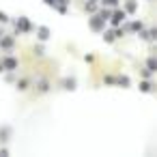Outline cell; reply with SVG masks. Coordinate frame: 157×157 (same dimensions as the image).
<instances>
[{
  "label": "cell",
  "mask_w": 157,
  "mask_h": 157,
  "mask_svg": "<svg viewBox=\"0 0 157 157\" xmlns=\"http://www.w3.org/2000/svg\"><path fill=\"white\" fill-rule=\"evenodd\" d=\"M13 26H15V35H28V33L35 30V24H33L30 17H26V15L17 17V20L13 22Z\"/></svg>",
  "instance_id": "cell-1"
},
{
  "label": "cell",
  "mask_w": 157,
  "mask_h": 157,
  "mask_svg": "<svg viewBox=\"0 0 157 157\" xmlns=\"http://www.w3.org/2000/svg\"><path fill=\"white\" fill-rule=\"evenodd\" d=\"M127 17H129V15H127V13H125L123 9L114 7V9H112V13H110V17H108V22H110V26L114 28V26H121V24H123V22H125Z\"/></svg>",
  "instance_id": "cell-2"
},
{
  "label": "cell",
  "mask_w": 157,
  "mask_h": 157,
  "mask_svg": "<svg viewBox=\"0 0 157 157\" xmlns=\"http://www.w3.org/2000/svg\"><path fill=\"white\" fill-rule=\"evenodd\" d=\"M88 28H90L93 33H101V30L105 28V20H101L97 13H90V17H88Z\"/></svg>",
  "instance_id": "cell-3"
},
{
  "label": "cell",
  "mask_w": 157,
  "mask_h": 157,
  "mask_svg": "<svg viewBox=\"0 0 157 157\" xmlns=\"http://www.w3.org/2000/svg\"><path fill=\"white\" fill-rule=\"evenodd\" d=\"M0 63H2L5 71H17V67H20V60L15 56H11V54H5L2 58H0Z\"/></svg>",
  "instance_id": "cell-4"
},
{
  "label": "cell",
  "mask_w": 157,
  "mask_h": 157,
  "mask_svg": "<svg viewBox=\"0 0 157 157\" xmlns=\"http://www.w3.org/2000/svg\"><path fill=\"white\" fill-rule=\"evenodd\" d=\"M15 48V37L13 35H2L0 37V50L2 52H11Z\"/></svg>",
  "instance_id": "cell-5"
},
{
  "label": "cell",
  "mask_w": 157,
  "mask_h": 157,
  "mask_svg": "<svg viewBox=\"0 0 157 157\" xmlns=\"http://www.w3.org/2000/svg\"><path fill=\"white\" fill-rule=\"evenodd\" d=\"M136 35H138L142 41H155V39H157V30H155V28H146V26H144L142 30H138Z\"/></svg>",
  "instance_id": "cell-6"
},
{
  "label": "cell",
  "mask_w": 157,
  "mask_h": 157,
  "mask_svg": "<svg viewBox=\"0 0 157 157\" xmlns=\"http://www.w3.org/2000/svg\"><path fill=\"white\" fill-rule=\"evenodd\" d=\"M50 88H52V84H50V80H48V78H39V80H37V84H35V90H37L39 95H45Z\"/></svg>",
  "instance_id": "cell-7"
},
{
  "label": "cell",
  "mask_w": 157,
  "mask_h": 157,
  "mask_svg": "<svg viewBox=\"0 0 157 157\" xmlns=\"http://www.w3.org/2000/svg\"><path fill=\"white\" fill-rule=\"evenodd\" d=\"M60 86H63L65 90H69V93H71V90H75V88H78V80H75L73 75H67V78H63Z\"/></svg>",
  "instance_id": "cell-8"
},
{
  "label": "cell",
  "mask_w": 157,
  "mask_h": 157,
  "mask_svg": "<svg viewBox=\"0 0 157 157\" xmlns=\"http://www.w3.org/2000/svg\"><path fill=\"white\" fill-rule=\"evenodd\" d=\"M35 30H37V39H39L41 43H45V41L52 37V33H50V28H48V26H37Z\"/></svg>",
  "instance_id": "cell-9"
},
{
  "label": "cell",
  "mask_w": 157,
  "mask_h": 157,
  "mask_svg": "<svg viewBox=\"0 0 157 157\" xmlns=\"http://www.w3.org/2000/svg\"><path fill=\"white\" fill-rule=\"evenodd\" d=\"M114 86H121V88H129L131 86V80H129V75H114Z\"/></svg>",
  "instance_id": "cell-10"
},
{
  "label": "cell",
  "mask_w": 157,
  "mask_h": 157,
  "mask_svg": "<svg viewBox=\"0 0 157 157\" xmlns=\"http://www.w3.org/2000/svg\"><path fill=\"white\" fill-rule=\"evenodd\" d=\"M123 11L127 15H133L138 11V2H136V0H125V2H123Z\"/></svg>",
  "instance_id": "cell-11"
},
{
  "label": "cell",
  "mask_w": 157,
  "mask_h": 157,
  "mask_svg": "<svg viewBox=\"0 0 157 157\" xmlns=\"http://www.w3.org/2000/svg\"><path fill=\"white\" fill-rule=\"evenodd\" d=\"M54 9H56L60 15H67V13H69V0H56Z\"/></svg>",
  "instance_id": "cell-12"
},
{
  "label": "cell",
  "mask_w": 157,
  "mask_h": 157,
  "mask_svg": "<svg viewBox=\"0 0 157 157\" xmlns=\"http://www.w3.org/2000/svg\"><path fill=\"white\" fill-rule=\"evenodd\" d=\"M15 88H17L20 93L28 90V88H30V80H28V78H20V80H15Z\"/></svg>",
  "instance_id": "cell-13"
},
{
  "label": "cell",
  "mask_w": 157,
  "mask_h": 157,
  "mask_svg": "<svg viewBox=\"0 0 157 157\" xmlns=\"http://www.w3.org/2000/svg\"><path fill=\"white\" fill-rule=\"evenodd\" d=\"M97 9H99V2L97 0H86L84 2V11L90 15V13H97Z\"/></svg>",
  "instance_id": "cell-14"
},
{
  "label": "cell",
  "mask_w": 157,
  "mask_h": 157,
  "mask_svg": "<svg viewBox=\"0 0 157 157\" xmlns=\"http://www.w3.org/2000/svg\"><path fill=\"white\" fill-rule=\"evenodd\" d=\"M9 138H11V127H0V144H5V142H9Z\"/></svg>",
  "instance_id": "cell-15"
},
{
  "label": "cell",
  "mask_w": 157,
  "mask_h": 157,
  "mask_svg": "<svg viewBox=\"0 0 157 157\" xmlns=\"http://www.w3.org/2000/svg\"><path fill=\"white\" fill-rule=\"evenodd\" d=\"M101 35H103V41H105V43H114V41H116L114 28H110V30H105V28H103V30H101Z\"/></svg>",
  "instance_id": "cell-16"
},
{
  "label": "cell",
  "mask_w": 157,
  "mask_h": 157,
  "mask_svg": "<svg viewBox=\"0 0 157 157\" xmlns=\"http://www.w3.org/2000/svg\"><path fill=\"white\" fill-rule=\"evenodd\" d=\"M138 88H140V93H153L155 86H153V80H142Z\"/></svg>",
  "instance_id": "cell-17"
},
{
  "label": "cell",
  "mask_w": 157,
  "mask_h": 157,
  "mask_svg": "<svg viewBox=\"0 0 157 157\" xmlns=\"http://www.w3.org/2000/svg\"><path fill=\"white\" fill-rule=\"evenodd\" d=\"M33 56H35V58H43V56H45V48L41 45V41H39V45L33 48Z\"/></svg>",
  "instance_id": "cell-18"
},
{
  "label": "cell",
  "mask_w": 157,
  "mask_h": 157,
  "mask_svg": "<svg viewBox=\"0 0 157 157\" xmlns=\"http://www.w3.org/2000/svg\"><path fill=\"white\" fill-rule=\"evenodd\" d=\"M153 75H155V71H151L148 67L140 69V78H142V80H153Z\"/></svg>",
  "instance_id": "cell-19"
},
{
  "label": "cell",
  "mask_w": 157,
  "mask_h": 157,
  "mask_svg": "<svg viewBox=\"0 0 157 157\" xmlns=\"http://www.w3.org/2000/svg\"><path fill=\"white\" fill-rule=\"evenodd\" d=\"M146 67H148L151 71H157V58H155V56H148V58H146Z\"/></svg>",
  "instance_id": "cell-20"
},
{
  "label": "cell",
  "mask_w": 157,
  "mask_h": 157,
  "mask_svg": "<svg viewBox=\"0 0 157 157\" xmlns=\"http://www.w3.org/2000/svg\"><path fill=\"white\" fill-rule=\"evenodd\" d=\"M99 5H101V7H110V9H114V7H118V0H99Z\"/></svg>",
  "instance_id": "cell-21"
},
{
  "label": "cell",
  "mask_w": 157,
  "mask_h": 157,
  "mask_svg": "<svg viewBox=\"0 0 157 157\" xmlns=\"http://www.w3.org/2000/svg\"><path fill=\"white\" fill-rule=\"evenodd\" d=\"M17 80V75H15V71H7V75H5V82H9V84H13Z\"/></svg>",
  "instance_id": "cell-22"
},
{
  "label": "cell",
  "mask_w": 157,
  "mask_h": 157,
  "mask_svg": "<svg viewBox=\"0 0 157 157\" xmlns=\"http://www.w3.org/2000/svg\"><path fill=\"white\" fill-rule=\"evenodd\" d=\"M9 22H11V17H9V13H5V11H0V24H2V26H5V24H9Z\"/></svg>",
  "instance_id": "cell-23"
},
{
  "label": "cell",
  "mask_w": 157,
  "mask_h": 157,
  "mask_svg": "<svg viewBox=\"0 0 157 157\" xmlns=\"http://www.w3.org/2000/svg\"><path fill=\"white\" fill-rule=\"evenodd\" d=\"M103 84H110V86H114V75H112V73L103 75Z\"/></svg>",
  "instance_id": "cell-24"
},
{
  "label": "cell",
  "mask_w": 157,
  "mask_h": 157,
  "mask_svg": "<svg viewBox=\"0 0 157 157\" xmlns=\"http://www.w3.org/2000/svg\"><path fill=\"white\" fill-rule=\"evenodd\" d=\"M84 63H88V65L95 63V54H86V56H84Z\"/></svg>",
  "instance_id": "cell-25"
},
{
  "label": "cell",
  "mask_w": 157,
  "mask_h": 157,
  "mask_svg": "<svg viewBox=\"0 0 157 157\" xmlns=\"http://www.w3.org/2000/svg\"><path fill=\"white\" fill-rule=\"evenodd\" d=\"M43 2H45L48 7H52V9H54V5H56V0H43Z\"/></svg>",
  "instance_id": "cell-26"
},
{
  "label": "cell",
  "mask_w": 157,
  "mask_h": 157,
  "mask_svg": "<svg viewBox=\"0 0 157 157\" xmlns=\"http://www.w3.org/2000/svg\"><path fill=\"white\" fill-rule=\"evenodd\" d=\"M9 155V148H0V157H7Z\"/></svg>",
  "instance_id": "cell-27"
},
{
  "label": "cell",
  "mask_w": 157,
  "mask_h": 157,
  "mask_svg": "<svg viewBox=\"0 0 157 157\" xmlns=\"http://www.w3.org/2000/svg\"><path fill=\"white\" fill-rule=\"evenodd\" d=\"M0 73H5V67H2V63H0Z\"/></svg>",
  "instance_id": "cell-28"
},
{
  "label": "cell",
  "mask_w": 157,
  "mask_h": 157,
  "mask_svg": "<svg viewBox=\"0 0 157 157\" xmlns=\"http://www.w3.org/2000/svg\"><path fill=\"white\" fill-rule=\"evenodd\" d=\"M2 35H5V33H2V24H0V37H2Z\"/></svg>",
  "instance_id": "cell-29"
},
{
  "label": "cell",
  "mask_w": 157,
  "mask_h": 157,
  "mask_svg": "<svg viewBox=\"0 0 157 157\" xmlns=\"http://www.w3.org/2000/svg\"><path fill=\"white\" fill-rule=\"evenodd\" d=\"M97 2H99V0H97Z\"/></svg>",
  "instance_id": "cell-30"
}]
</instances>
